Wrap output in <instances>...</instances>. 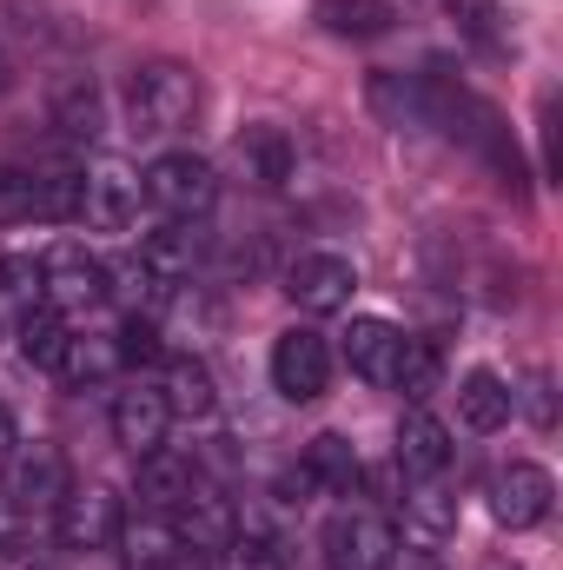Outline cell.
I'll return each instance as SVG.
<instances>
[{
    "mask_svg": "<svg viewBox=\"0 0 563 570\" xmlns=\"http://www.w3.org/2000/svg\"><path fill=\"white\" fill-rule=\"evenodd\" d=\"M192 114H199V73L186 60H146L127 73V127L140 140L179 134Z\"/></svg>",
    "mask_w": 563,
    "mask_h": 570,
    "instance_id": "obj_1",
    "label": "cell"
},
{
    "mask_svg": "<svg viewBox=\"0 0 563 570\" xmlns=\"http://www.w3.org/2000/svg\"><path fill=\"white\" fill-rule=\"evenodd\" d=\"M140 199L159 219H206L219 206V173L199 153H159L140 173Z\"/></svg>",
    "mask_w": 563,
    "mask_h": 570,
    "instance_id": "obj_2",
    "label": "cell"
},
{
    "mask_svg": "<svg viewBox=\"0 0 563 570\" xmlns=\"http://www.w3.org/2000/svg\"><path fill=\"white\" fill-rule=\"evenodd\" d=\"M67 491H73V471H67V451H60V444H47V438H20V444L7 451V484H0L7 511H20V518H47V511H60Z\"/></svg>",
    "mask_w": 563,
    "mask_h": 570,
    "instance_id": "obj_3",
    "label": "cell"
},
{
    "mask_svg": "<svg viewBox=\"0 0 563 570\" xmlns=\"http://www.w3.org/2000/svg\"><path fill=\"white\" fill-rule=\"evenodd\" d=\"M318 551H325V570H392V558H398V531H392L378 511L345 504V511H332Z\"/></svg>",
    "mask_w": 563,
    "mask_h": 570,
    "instance_id": "obj_4",
    "label": "cell"
},
{
    "mask_svg": "<svg viewBox=\"0 0 563 570\" xmlns=\"http://www.w3.org/2000/svg\"><path fill=\"white\" fill-rule=\"evenodd\" d=\"M484 498H491V518H497L504 531H537V524L551 518V504H557V478H551L544 464L517 458V464L491 471Z\"/></svg>",
    "mask_w": 563,
    "mask_h": 570,
    "instance_id": "obj_5",
    "label": "cell"
},
{
    "mask_svg": "<svg viewBox=\"0 0 563 570\" xmlns=\"http://www.w3.org/2000/svg\"><path fill=\"white\" fill-rule=\"evenodd\" d=\"M325 385H332V345H325V332H312V325L279 332V345H273V392H279L285 405H312V399H325Z\"/></svg>",
    "mask_w": 563,
    "mask_h": 570,
    "instance_id": "obj_6",
    "label": "cell"
},
{
    "mask_svg": "<svg viewBox=\"0 0 563 570\" xmlns=\"http://www.w3.org/2000/svg\"><path fill=\"white\" fill-rule=\"evenodd\" d=\"M40 298L53 305V312H93V305H107V259H93L87 246H53L47 259H40Z\"/></svg>",
    "mask_w": 563,
    "mask_h": 570,
    "instance_id": "obj_7",
    "label": "cell"
},
{
    "mask_svg": "<svg viewBox=\"0 0 563 570\" xmlns=\"http://www.w3.org/2000/svg\"><path fill=\"white\" fill-rule=\"evenodd\" d=\"M352 292H358V266H352L345 253H298V259L285 266V298H292L298 312H312V318L345 312Z\"/></svg>",
    "mask_w": 563,
    "mask_h": 570,
    "instance_id": "obj_8",
    "label": "cell"
},
{
    "mask_svg": "<svg viewBox=\"0 0 563 570\" xmlns=\"http://www.w3.org/2000/svg\"><path fill=\"white\" fill-rule=\"evenodd\" d=\"M140 266L166 285V292L186 285L199 266H206V226H199V219H159V226L140 239Z\"/></svg>",
    "mask_w": 563,
    "mask_h": 570,
    "instance_id": "obj_9",
    "label": "cell"
},
{
    "mask_svg": "<svg viewBox=\"0 0 563 570\" xmlns=\"http://www.w3.org/2000/svg\"><path fill=\"white\" fill-rule=\"evenodd\" d=\"M60 544L67 551H113V538H120V498L113 491H100V484H87V491H67L60 498Z\"/></svg>",
    "mask_w": 563,
    "mask_h": 570,
    "instance_id": "obj_10",
    "label": "cell"
},
{
    "mask_svg": "<svg viewBox=\"0 0 563 570\" xmlns=\"http://www.w3.org/2000/svg\"><path fill=\"white\" fill-rule=\"evenodd\" d=\"M233 159H239V179L259 186V193H285V186L298 179V146H292V134L273 127V120L246 127V134L233 140Z\"/></svg>",
    "mask_w": 563,
    "mask_h": 570,
    "instance_id": "obj_11",
    "label": "cell"
},
{
    "mask_svg": "<svg viewBox=\"0 0 563 570\" xmlns=\"http://www.w3.org/2000/svg\"><path fill=\"white\" fill-rule=\"evenodd\" d=\"M365 107H372L385 127H398V134H431V127H437V114H431V80H424V73H398V67L372 73V80H365Z\"/></svg>",
    "mask_w": 563,
    "mask_h": 570,
    "instance_id": "obj_12",
    "label": "cell"
},
{
    "mask_svg": "<svg viewBox=\"0 0 563 570\" xmlns=\"http://www.w3.org/2000/svg\"><path fill=\"white\" fill-rule=\"evenodd\" d=\"M80 219L87 226H100V233H127L134 219H140V179L127 173V166H93L87 179H80Z\"/></svg>",
    "mask_w": 563,
    "mask_h": 570,
    "instance_id": "obj_13",
    "label": "cell"
},
{
    "mask_svg": "<svg viewBox=\"0 0 563 570\" xmlns=\"http://www.w3.org/2000/svg\"><path fill=\"white\" fill-rule=\"evenodd\" d=\"M166 425H172V412H166V399L152 392V385H127V392H113V405H107V431H113V444L120 451H159L166 444Z\"/></svg>",
    "mask_w": 563,
    "mask_h": 570,
    "instance_id": "obj_14",
    "label": "cell"
},
{
    "mask_svg": "<svg viewBox=\"0 0 563 570\" xmlns=\"http://www.w3.org/2000/svg\"><path fill=\"white\" fill-rule=\"evenodd\" d=\"M47 114L73 146H93L107 134V94L93 87V73H60L53 94H47Z\"/></svg>",
    "mask_w": 563,
    "mask_h": 570,
    "instance_id": "obj_15",
    "label": "cell"
},
{
    "mask_svg": "<svg viewBox=\"0 0 563 570\" xmlns=\"http://www.w3.org/2000/svg\"><path fill=\"white\" fill-rule=\"evenodd\" d=\"M172 518H179V544H186V551H199V558H226V551H233V538H239L233 504H226L219 491H206V484H199Z\"/></svg>",
    "mask_w": 563,
    "mask_h": 570,
    "instance_id": "obj_16",
    "label": "cell"
},
{
    "mask_svg": "<svg viewBox=\"0 0 563 570\" xmlns=\"http://www.w3.org/2000/svg\"><path fill=\"white\" fill-rule=\"evenodd\" d=\"M120 558L127 570H172L186 558V544H179V524L166 518V511H134V518H120Z\"/></svg>",
    "mask_w": 563,
    "mask_h": 570,
    "instance_id": "obj_17",
    "label": "cell"
},
{
    "mask_svg": "<svg viewBox=\"0 0 563 570\" xmlns=\"http://www.w3.org/2000/svg\"><path fill=\"white\" fill-rule=\"evenodd\" d=\"M398 352H405V332H398L392 318H352V325H345V365H352L365 385H392Z\"/></svg>",
    "mask_w": 563,
    "mask_h": 570,
    "instance_id": "obj_18",
    "label": "cell"
},
{
    "mask_svg": "<svg viewBox=\"0 0 563 570\" xmlns=\"http://www.w3.org/2000/svg\"><path fill=\"white\" fill-rule=\"evenodd\" d=\"M398 471L405 478H444L451 471V425L431 419L424 405H412L398 419Z\"/></svg>",
    "mask_w": 563,
    "mask_h": 570,
    "instance_id": "obj_19",
    "label": "cell"
},
{
    "mask_svg": "<svg viewBox=\"0 0 563 570\" xmlns=\"http://www.w3.org/2000/svg\"><path fill=\"white\" fill-rule=\"evenodd\" d=\"M305 478H312L325 498H358V484H365V458L352 451L345 431H318V438L305 444Z\"/></svg>",
    "mask_w": 563,
    "mask_h": 570,
    "instance_id": "obj_20",
    "label": "cell"
},
{
    "mask_svg": "<svg viewBox=\"0 0 563 570\" xmlns=\"http://www.w3.org/2000/svg\"><path fill=\"white\" fill-rule=\"evenodd\" d=\"M192 491H199V464H192V458H179V451H166V444L140 458V498H146V511H166V518H172Z\"/></svg>",
    "mask_w": 563,
    "mask_h": 570,
    "instance_id": "obj_21",
    "label": "cell"
},
{
    "mask_svg": "<svg viewBox=\"0 0 563 570\" xmlns=\"http://www.w3.org/2000/svg\"><path fill=\"white\" fill-rule=\"evenodd\" d=\"M312 20H318L332 40L365 47V40H385V33L398 27V7H392V0H318Z\"/></svg>",
    "mask_w": 563,
    "mask_h": 570,
    "instance_id": "obj_22",
    "label": "cell"
},
{
    "mask_svg": "<svg viewBox=\"0 0 563 570\" xmlns=\"http://www.w3.org/2000/svg\"><path fill=\"white\" fill-rule=\"evenodd\" d=\"M67 338H73V325H67V312H53L47 298H40L33 312H20V318H13V352H20L33 372H60Z\"/></svg>",
    "mask_w": 563,
    "mask_h": 570,
    "instance_id": "obj_23",
    "label": "cell"
},
{
    "mask_svg": "<svg viewBox=\"0 0 563 570\" xmlns=\"http://www.w3.org/2000/svg\"><path fill=\"white\" fill-rule=\"evenodd\" d=\"M159 399H166V412H172V419H192V425H206V419L219 412L213 365H206V358H172V365H166V385H159Z\"/></svg>",
    "mask_w": 563,
    "mask_h": 570,
    "instance_id": "obj_24",
    "label": "cell"
},
{
    "mask_svg": "<svg viewBox=\"0 0 563 570\" xmlns=\"http://www.w3.org/2000/svg\"><path fill=\"white\" fill-rule=\"evenodd\" d=\"M511 385L497 379V372H464V385H457V425L464 431H477V438H491V431H504L511 425Z\"/></svg>",
    "mask_w": 563,
    "mask_h": 570,
    "instance_id": "obj_25",
    "label": "cell"
},
{
    "mask_svg": "<svg viewBox=\"0 0 563 570\" xmlns=\"http://www.w3.org/2000/svg\"><path fill=\"white\" fill-rule=\"evenodd\" d=\"M405 531L424 538V544H444L457 531V498L444 491V478H412V491H405Z\"/></svg>",
    "mask_w": 563,
    "mask_h": 570,
    "instance_id": "obj_26",
    "label": "cell"
},
{
    "mask_svg": "<svg viewBox=\"0 0 563 570\" xmlns=\"http://www.w3.org/2000/svg\"><path fill=\"white\" fill-rule=\"evenodd\" d=\"M451 20H457V33H464L484 60H511L517 33H511V13H504L497 0H451Z\"/></svg>",
    "mask_w": 563,
    "mask_h": 570,
    "instance_id": "obj_27",
    "label": "cell"
},
{
    "mask_svg": "<svg viewBox=\"0 0 563 570\" xmlns=\"http://www.w3.org/2000/svg\"><path fill=\"white\" fill-rule=\"evenodd\" d=\"M120 372V345H113V332H73L67 338V352H60V379H73V385H100V379H113Z\"/></svg>",
    "mask_w": 563,
    "mask_h": 570,
    "instance_id": "obj_28",
    "label": "cell"
},
{
    "mask_svg": "<svg viewBox=\"0 0 563 570\" xmlns=\"http://www.w3.org/2000/svg\"><path fill=\"white\" fill-rule=\"evenodd\" d=\"M33 179V206L27 219H80V166H47V173H27Z\"/></svg>",
    "mask_w": 563,
    "mask_h": 570,
    "instance_id": "obj_29",
    "label": "cell"
},
{
    "mask_svg": "<svg viewBox=\"0 0 563 570\" xmlns=\"http://www.w3.org/2000/svg\"><path fill=\"white\" fill-rule=\"evenodd\" d=\"M437 379H444V352L431 345V338H405V352H398V372H392V385L412 399V405H424L431 392H437Z\"/></svg>",
    "mask_w": 563,
    "mask_h": 570,
    "instance_id": "obj_30",
    "label": "cell"
},
{
    "mask_svg": "<svg viewBox=\"0 0 563 570\" xmlns=\"http://www.w3.org/2000/svg\"><path fill=\"white\" fill-rule=\"evenodd\" d=\"M40 305V259H0V325Z\"/></svg>",
    "mask_w": 563,
    "mask_h": 570,
    "instance_id": "obj_31",
    "label": "cell"
},
{
    "mask_svg": "<svg viewBox=\"0 0 563 570\" xmlns=\"http://www.w3.org/2000/svg\"><path fill=\"white\" fill-rule=\"evenodd\" d=\"M113 345H120V365H159L166 358V332L146 312H127V325L113 332Z\"/></svg>",
    "mask_w": 563,
    "mask_h": 570,
    "instance_id": "obj_32",
    "label": "cell"
},
{
    "mask_svg": "<svg viewBox=\"0 0 563 570\" xmlns=\"http://www.w3.org/2000/svg\"><path fill=\"white\" fill-rule=\"evenodd\" d=\"M219 564L226 570H285V558H279V538L273 531H239Z\"/></svg>",
    "mask_w": 563,
    "mask_h": 570,
    "instance_id": "obj_33",
    "label": "cell"
},
{
    "mask_svg": "<svg viewBox=\"0 0 563 570\" xmlns=\"http://www.w3.org/2000/svg\"><path fill=\"white\" fill-rule=\"evenodd\" d=\"M511 405H524V412H531V425H537V431H551V425H557V399H551V372H531V379H524V392H511Z\"/></svg>",
    "mask_w": 563,
    "mask_h": 570,
    "instance_id": "obj_34",
    "label": "cell"
},
{
    "mask_svg": "<svg viewBox=\"0 0 563 570\" xmlns=\"http://www.w3.org/2000/svg\"><path fill=\"white\" fill-rule=\"evenodd\" d=\"M33 206V179L20 166H0V219H27Z\"/></svg>",
    "mask_w": 563,
    "mask_h": 570,
    "instance_id": "obj_35",
    "label": "cell"
},
{
    "mask_svg": "<svg viewBox=\"0 0 563 570\" xmlns=\"http://www.w3.org/2000/svg\"><path fill=\"white\" fill-rule=\"evenodd\" d=\"M20 551H27V518L0 504V570H7V564H20Z\"/></svg>",
    "mask_w": 563,
    "mask_h": 570,
    "instance_id": "obj_36",
    "label": "cell"
},
{
    "mask_svg": "<svg viewBox=\"0 0 563 570\" xmlns=\"http://www.w3.org/2000/svg\"><path fill=\"white\" fill-rule=\"evenodd\" d=\"M7 13H13V27H20V33L53 40V20H47V7H40V0H7Z\"/></svg>",
    "mask_w": 563,
    "mask_h": 570,
    "instance_id": "obj_37",
    "label": "cell"
},
{
    "mask_svg": "<svg viewBox=\"0 0 563 570\" xmlns=\"http://www.w3.org/2000/svg\"><path fill=\"white\" fill-rule=\"evenodd\" d=\"M13 444H20V431H13V419H7V405H0V458H7Z\"/></svg>",
    "mask_w": 563,
    "mask_h": 570,
    "instance_id": "obj_38",
    "label": "cell"
},
{
    "mask_svg": "<svg viewBox=\"0 0 563 570\" xmlns=\"http://www.w3.org/2000/svg\"><path fill=\"white\" fill-rule=\"evenodd\" d=\"M13 87V60H7V47H0V94Z\"/></svg>",
    "mask_w": 563,
    "mask_h": 570,
    "instance_id": "obj_39",
    "label": "cell"
}]
</instances>
